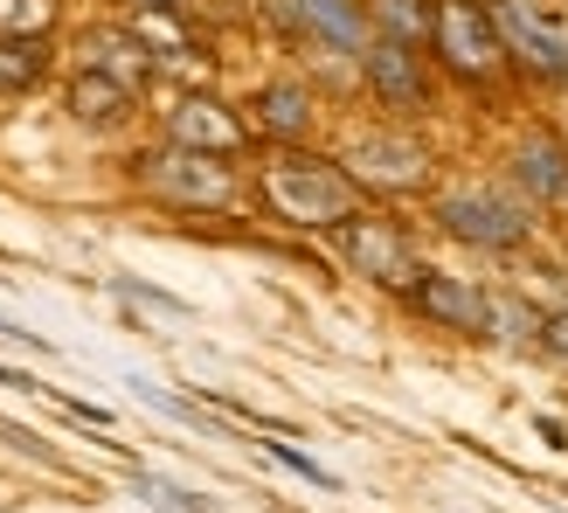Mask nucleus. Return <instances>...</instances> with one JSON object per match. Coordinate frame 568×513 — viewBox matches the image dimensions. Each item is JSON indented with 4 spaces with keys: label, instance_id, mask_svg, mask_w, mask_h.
Wrapping results in <instances>:
<instances>
[{
    "label": "nucleus",
    "instance_id": "obj_1",
    "mask_svg": "<svg viewBox=\"0 0 568 513\" xmlns=\"http://www.w3.org/2000/svg\"><path fill=\"white\" fill-rule=\"evenodd\" d=\"M257 202L271 209V222L305 237H333L347 215H361V181L339 167V153H312V147H271L257 160Z\"/></svg>",
    "mask_w": 568,
    "mask_h": 513
},
{
    "label": "nucleus",
    "instance_id": "obj_2",
    "mask_svg": "<svg viewBox=\"0 0 568 513\" xmlns=\"http://www.w3.org/2000/svg\"><path fill=\"white\" fill-rule=\"evenodd\" d=\"M430 222H437L450 243H465L478 256H520V250H534V237H541V209H534L506 174L499 181L465 174V181L437 188Z\"/></svg>",
    "mask_w": 568,
    "mask_h": 513
},
{
    "label": "nucleus",
    "instance_id": "obj_3",
    "mask_svg": "<svg viewBox=\"0 0 568 513\" xmlns=\"http://www.w3.org/2000/svg\"><path fill=\"white\" fill-rule=\"evenodd\" d=\"M132 188L146 194V202L174 209V215H215V209H236L243 174H236V160H222V153H194V147L160 139V147L132 153Z\"/></svg>",
    "mask_w": 568,
    "mask_h": 513
},
{
    "label": "nucleus",
    "instance_id": "obj_4",
    "mask_svg": "<svg viewBox=\"0 0 568 513\" xmlns=\"http://www.w3.org/2000/svg\"><path fill=\"white\" fill-rule=\"evenodd\" d=\"M430 63L465 83V91H499L514 77V49H506V28L493 14V0H437V36H430Z\"/></svg>",
    "mask_w": 568,
    "mask_h": 513
},
{
    "label": "nucleus",
    "instance_id": "obj_5",
    "mask_svg": "<svg viewBox=\"0 0 568 513\" xmlns=\"http://www.w3.org/2000/svg\"><path fill=\"white\" fill-rule=\"evenodd\" d=\"M339 167L361 181V194H423L437 181V153L423 147L409 125H367L339 147Z\"/></svg>",
    "mask_w": 568,
    "mask_h": 513
},
{
    "label": "nucleus",
    "instance_id": "obj_6",
    "mask_svg": "<svg viewBox=\"0 0 568 513\" xmlns=\"http://www.w3.org/2000/svg\"><path fill=\"white\" fill-rule=\"evenodd\" d=\"M339 256H347V271L354 278H367L375 292H395L403 299L409 284L423 278V256H416V237L403 230L395 215H375V209H361V215H347L339 222Z\"/></svg>",
    "mask_w": 568,
    "mask_h": 513
},
{
    "label": "nucleus",
    "instance_id": "obj_7",
    "mask_svg": "<svg viewBox=\"0 0 568 513\" xmlns=\"http://www.w3.org/2000/svg\"><path fill=\"white\" fill-rule=\"evenodd\" d=\"M403 305L416 312L423 326H437L450 340H493V320H499V292H493V284L437 271V264H423V278L403 292Z\"/></svg>",
    "mask_w": 568,
    "mask_h": 513
},
{
    "label": "nucleus",
    "instance_id": "obj_8",
    "mask_svg": "<svg viewBox=\"0 0 568 513\" xmlns=\"http://www.w3.org/2000/svg\"><path fill=\"white\" fill-rule=\"evenodd\" d=\"M361 83L367 98H375L382 111H395V119H423V111L437 104V63L430 49H409V42H367L361 49Z\"/></svg>",
    "mask_w": 568,
    "mask_h": 513
},
{
    "label": "nucleus",
    "instance_id": "obj_9",
    "mask_svg": "<svg viewBox=\"0 0 568 513\" xmlns=\"http://www.w3.org/2000/svg\"><path fill=\"white\" fill-rule=\"evenodd\" d=\"M160 139H174V147H194V153H222V160H236L257 132H250V111L222 104L215 91H181V98H166V111H160Z\"/></svg>",
    "mask_w": 568,
    "mask_h": 513
},
{
    "label": "nucleus",
    "instance_id": "obj_10",
    "mask_svg": "<svg viewBox=\"0 0 568 513\" xmlns=\"http://www.w3.org/2000/svg\"><path fill=\"white\" fill-rule=\"evenodd\" d=\"M506 181L541 215L561 222V209H568V132L561 125H527L514 147H506Z\"/></svg>",
    "mask_w": 568,
    "mask_h": 513
},
{
    "label": "nucleus",
    "instance_id": "obj_11",
    "mask_svg": "<svg viewBox=\"0 0 568 513\" xmlns=\"http://www.w3.org/2000/svg\"><path fill=\"white\" fill-rule=\"evenodd\" d=\"M264 8H271V21L284 28V36H298V42L326 49V56H354L361 63V49L375 42L361 0H264Z\"/></svg>",
    "mask_w": 568,
    "mask_h": 513
},
{
    "label": "nucleus",
    "instance_id": "obj_12",
    "mask_svg": "<svg viewBox=\"0 0 568 513\" xmlns=\"http://www.w3.org/2000/svg\"><path fill=\"white\" fill-rule=\"evenodd\" d=\"M493 14L506 28V49H514V63L534 77V83H555V91H568V36L541 14L527 8V0H493Z\"/></svg>",
    "mask_w": 568,
    "mask_h": 513
},
{
    "label": "nucleus",
    "instance_id": "obj_13",
    "mask_svg": "<svg viewBox=\"0 0 568 513\" xmlns=\"http://www.w3.org/2000/svg\"><path fill=\"white\" fill-rule=\"evenodd\" d=\"M77 70H98L111 83H125V91H146L160 77V49L132 21H104V28H83L77 36Z\"/></svg>",
    "mask_w": 568,
    "mask_h": 513
},
{
    "label": "nucleus",
    "instance_id": "obj_14",
    "mask_svg": "<svg viewBox=\"0 0 568 513\" xmlns=\"http://www.w3.org/2000/svg\"><path fill=\"white\" fill-rule=\"evenodd\" d=\"M250 132L271 139V147H305L312 132H320V98H312V83L298 77H271L250 91Z\"/></svg>",
    "mask_w": 568,
    "mask_h": 513
},
{
    "label": "nucleus",
    "instance_id": "obj_15",
    "mask_svg": "<svg viewBox=\"0 0 568 513\" xmlns=\"http://www.w3.org/2000/svg\"><path fill=\"white\" fill-rule=\"evenodd\" d=\"M132 104H139V91H125V83H111L98 70H77L63 83V111H70L77 125H91V132H119L132 119Z\"/></svg>",
    "mask_w": 568,
    "mask_h": 513
},
{
    "label": "nucleus",
    "instance_id": "obj_16",
    "mask_svg": "<svg viewBox=\"0 0 568 513\" xmlns=\"http://www.w3.org/2000/svg\"><path fill=\"white\" fill-rule=\"evenodd\" d=\"M361 8H367V28L382 42L430 49V36H437V0H361Z\"/></svg>",
    "mask_w": 568,
    "mask_h": 513
},
{
    "label": "nucleus",
    "instance_id": "obj_17",
    "mask_svg": "<svg viewBox=\"0 0 568 513\" xmlns=\"http://www.w3.org/2000/svg\"><path fill=\"white\" fill-rule=\"evenodd\" d=\"M49 63H55L49 36H0V98L36 91V83L49 77Z\"/></svg>",
    "mask_w": 568,
    "mask_h": 513
},
{
    "label": "nucleus",
    "instance_id": "obj_18",
    "mask_svg": "<svg viewBox=\"0 0 568 513\" xmlns=\"http://www.w3.org/2000/svg\"><path fill=\"white\" fill-rule=\"evenodd\" d=\"M63 0H0V36H49Z\"/></svg>",
    "mask_w": 568,
    "mask_h": 513
},
{
    "label": "nucleus",
    "instance_id": "obj_19",
    "mask_svg": "<svg viewBox=\"0 0 568 513\" xmlns=\"http://www.w3.org/2000/svg\"><path fill=\"white\" fill-rule=\"evenodd\" d=\"M534 354H541L555 375H568V305H541V320H534Z\"/></svg>",
    "mask_w": 568,
    "mask_h": 513
},
{
    "label": "nucleus",
    "instance_id": "obj_20",
    "mask_svg": "<svg viewBox=\"0 0 568 513\" xmlns=\"http://www.w3.org/2000/svg\"><path fill=\"white\" fill-rule=\"evenodd\" d=\"M132 486H139V493H146L153 506H166V513H215V506H209L202 493H187V486H166V479H153V472H139V479H132Z\"/></svg>",
    "mask_w": 568,
    "mask_h": 513
},
{
    "label": "nucleus",
    "instance_id": "obj_21",
    "mask_svg": "<svg viewBox=\"0 0 568 513\" xmlns=\"http://www.w3.org/2000/svg\"><path fill=\"white\" fill-rule=\"evenodd\" d=\"M264 451H271V459H277V465H292L298 479H312V486H339V479H333L326 465H312V459H305V451H298V444H264Z\"/></svg>",
    "mask_w": 568,
    "mask_h": 513
},
{
    "label": "nucleus",
    "instance_id": "obj_22",
    "mask_svg": "<svg viewBox=\"0 0 568 513\" xmlns=\"http://www.w3.org/2000/svg\"><path fill=\"white\" fill-rule=\"evenodd\" d=\"M132 14H187V0H119Z\"/></svg>",
    "mask_w": 568,
    "mask_h": 513
}]
</instances>
